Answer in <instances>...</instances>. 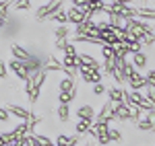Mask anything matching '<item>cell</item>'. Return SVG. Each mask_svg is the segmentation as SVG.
Segmentation results:
<instances>
[{"label":"cell","mask_w":155,"mask_h":146,"mask_svg":"<svg viewBox=\"0 0 155 146\" xmlns=\"http://www.w3.org/2000/svg\"><path fill=\"white\" fill-rule=\"evenodd\" d=\"M77 72L81 74V78H83L85 82H89V85L104 80V76H101V70H93V68H87V66H77Z\"/></svg>","instance_id":"cell-1"},{"label":"cell","mask_w":155,"mask_h":146,"mask_svg":"<svg viewBox=\"0 0 155 146\" xmlns=\"http://www.w3.org/2000/svg\"><path fill=\"white\" fill-rule=\"evenodd\" d=\"M6 66L11 68L12 72H15V76H17V78H21V80H27V78H29V70L25 68V62H21V60H15V58H12V60L8 62Z\"/></svg>","instance_id":"cell-2"},{"label":"cell","mask_w":155,"mask_h":146,"mask_svg":"<svg viewBox=\"0 0 155 146\" xmlns=\"http://www.w3.org/2000/svg\"><path fill=\"white\" fill-rule=\"evenodd\" d=\"M66 17H68V21L74 25H79L81 21L87 19V8H79V6H71L68 11H66Z\"/></svg>","instance_id":"cell-3"},{"label":"cell","mask_w":155,"mask_h":146,"mask_svg":"<svg viewBox=\"0 0 155 146\" xmlns=\"http://www.w3.org/2000/svg\"><path fill=\"white\" fill-rule=\"evenodd\" d=\"M11 51H12V58H15V60L25 62V60H29V58H31V51H27V49H25L23 45H19V43H12Z\"/></svg>","instance_id":"cell-4"},{"label":"cell","mask_w":155,"mask_h":146,"mask_svg":"<svg viewBox=\"0 0 155 146\" xmlns=\"http://www.w3.org/2000/svg\"><path fill=\"white\" fill-rule=\"evenodd\" d=\"M107 123L110 122H99V120H97V122H93L91 123V128H89V134L91 136H104V134H107V130H110V126H107Z\"/></svg>","instance_id":"cell-5"},{"label":"cell","mask_w":155,"mask_h":146,"mask_svg":"<svg viewBox=\"0 0 155 146\" xmlns=\"http://www.w3.org/2000/svg\"><path fill=\"white\" fill-rule=\"evenodd\" d=\"M6 109H8V113H11V115L19 117L21 122H25V120H27V117L31 115V111H27L25 107H19V105H12V103L8 105V107H6Z\"/></svg>","instance_id":"cell-6"},{"label":"cell","mask_w":155,"mask_h":146,"mask_svg":"<svg viewBox=\"0 0 155 146\" xmlns=\"http://www.w3.org/2000/svg\"><path fill=\"white\" fill-rule=\"evenodd\" d=\"M147 62H149V58H147V54H145L143 49H141V51H134V54H132V66H134L137 70L145 68V66H147Z\"/></svg>","instance_id":"cell-7"},{"label":"cell","mask_w":155,"mask_h":146,"mask_svg":"<svg viewBox=\"0 0 155 146\" xmlns=\"http://www.w3.org/2000/svg\"><path fill=\"white\" fill-rule=\"evenodd\" d=\"M106 93H107V97H110V101H112V103H122V101H124V89H122V86L107 89Z\"/></svg>","instance_id":"cell-8"},{"label":"cell","mask_w":155,"mask_h":146,"mask_svg":"<svg viewBox=\"0 0 155 146\" xmlns=\"http://www.w3.org/2000/svg\"><path fill=\"white\" fill-rule=\"evenodd\" d=\"M79 136H68V134H58L56 138V146H77Z\"/></svg>","instance_id":"cell-9"},{"label":"cell","mask_w":155,"mask_h":146,"mask_svg":"<svg viewBox=\"0 0 155 146\" xmlns=\"http://www.w3.org/2000/svg\"><path fill=\"white\" fill-rule=\"evenodd\" d=\"M77 117L79 120H93L95 117V109L91 105H83V107L77 109Z\"/></svg>","instance_id":"cell-10"},{"label":"cell","mask_w":155,"mask_h":146,"mask_svg":"<svg viewBox=\"0 0 155 146\" xmlns=\"http://www.w3.org/2000/svg\"><path fill=\"white\" fill-rule=\"evenodd\" d=\"M134 123H137V128H139L141 132H149V130H155V126L151 123V120H149V117H139V120H137Z\"/></svg>","instance_id":"cell-11"},{"label":"cell","mask_w":155,"mask_h":146,"mask_svg":"<svg viewBox=\"0 0 155 146\" xmlns=\"http://www.w3.org/2000/svg\"><path fill=\"white\" fill-rule=\"evenodd\" d=\"M91 123H93V120H79V123H77V134H87L89 132V128H91Z\"/></svg>","instance_id":"cell-12"},{"label":"cell","mask_w":155,"mask_h":146,"mask_svg":"<svg viewBox=\"0 0 155 146\" xmlns=\"http://www.w3.org/2000/svg\"><path fill=\"white\" fill-rule=\"evenodd\" d=\"M50 21H56V23H60V25H66L68 23V17H66V11H56L52 17H48Z\"/></svg>","instance_id":"cell-13"},{"label":"cell","mask_w":155,"mask_h":146,"mask_svg":"<svg viewBox=\"0 0 155 146\" xmlns=\"http://www.w3.org/2000/svg\"><path fill=\"white\" fill-rule=\"evenodd\" d=\"M12 134H15V138H23V136L29 134V126H27V122H21L15 130H12Z\"/></svg>","instance_id":"cell-14"},{"label":"cell","mask_w":155,"mask_h":146,"mask_svg":"<svg viewBox=\"0 0 155 146\" xmlns=\"http://www.w3.org/2000/svg\"><path fill=\"white\" fill-rule=\"evenodd\" d=\"M58 85H60V91H72V89L77 86V85H74V78H72V76H64Z\"/></svg>","instance_id":"cell-15"},{"label":"cell","mask_w":155,"mask_h":146,"mask_svg":"<svg viewBox=\"0 0 155 146\" xmlns=\"http://www.w3.org/2000/svg\"><path fill=\"white\" fill-rule=\"evenodd\" d=\"M44 70H46V72H52V70H54V72H56V70H62V62H58L56 58H50L48 64H44Z\"/></svg>","instance_id":"cell-16"},{"label":"cell","mask_w":155,"mask_h":146,"mask_svg":"<svg viewBox=\"0 0 155 146\" xmlns=\"http://www.w3.org/2000/svg\"><path fill=\"white\" fill-rule=\"evenodd\" d=\"M58 117H60V122H68V120H71V107H68V105H60L58 107Z\"/></svg>","instance_id":"cell-17"},{"label":"cell","mask_w":155,"mask_h":146,"mask_svg":"<svg viewBox=\"0 0 155 146\" xmlns=\"http://www.w3.org/2000/svg\"><path fill=\"white\" fill-rule=\"evenodd\" d=\"M145 99L151 101V103L155 105V86L153 85H145Z\"/></svg>","instance_id":"cell-18"},{"label":"cell","mask_w":155,"mask_h":146,"mask_svg":"<svg viewBox=\"0 0 155 146\" xmlns=\"http://www.w3.org/2000/svg\"><path fill=\"white\" fill-rule=\"evenodd\" d=\"M107 136H110V142H120L122 140V132L116 130V128H110L107 130Z\"/></svg>","instance_id":"cell-19"},{"label":"cell","mask_w":155,"mask_h":146,"mask_svg":"<svg viewBox=\"0 0 155 146\" xmlns=\"http://www.w3.org/2000/svg\"><path fill=\"white\" fill-rule=\"evenodd\" d=\"M54 35H56V39H66V37H68V27H66V25H62V27H58Z\"/></svg>","instance_id":"cell-20"},{"label":"cell","mask_w":155,"mask_h":146,"mask_svg":"<svg viewBox=\"0 0 155 146\" xmlns=\"http://www.w3.org/2000/svg\"><path fill=\"white\" fill-rule=\"evenodd\" d=\"M107 89L104 85V80H99V82H93V95H104Z\"/></svg>","instance_id":"cell-21"},{"label":"cell","mask_w":155,"mask_h":146,"mask_svg":"<svg viewBox=\"0 0 155 146\" xmlns=\"http://www.w3.org/2000/svg\"><path fill=\"white\" fill-rule=\"evenodd\" d=\"M33 136H35V140H37V142H39L41 146H46V144H52V140H50V138H48L46 134H33Z\"/></svg>","instance_id":"cell-22"},{"label":"cell","mask_w":155,"mask_h":146,"mask_svg":"<svg viewBox=\"0 0 155 146\" xmlns=\"http://www.w3.org/2000/svg\"><path fill=\"white\" fill-rule=\"evenodd\" d=\"M8 120H11V113H8V109H6V107H0V122H8Z\"/></svg>","instance_id":"cell-23"},{"label":"cell","mask_w":155,"mask_h":146,"mask_svg":"<svg viewBox=\"0 0 155 146\" xmlns=\"http://www.w3.org/2000/svg\"><path fill=\"white\" fill-rule=\"evenodd\" d=\"M145 80H147V85H153V86H155V68H151V70L147 72Z\"/></svg>","instance_id":"cell-24"},{"label":"cell","mask_w":155,"mask_h":146,"mask_svg":"<svg viewBox=\"0 0 155 146\" xmlns=\"http://www.w3.org/2000/svg\"><path fill=\"white\" fill-rule=\"evenodd\" d=\"M6 76H8V66L0 60V78H6Z\"/></svg>","instance_id":"cell-25"},{"label":"cell","mask_w":155,"mask_h":146,"mask_svg":"<svg viewBox=\"0 0 155 146\" xmlns=\"http://www.w3.org/2000/svg\"><path fill=\"white\" fill-rule=\"evenodd\" d=\"M72 6H79V8H87V0H71Z\"/></svg>","instance_id":"cell-26"},{"label":"cell","mask_w":155,"mask_h":146,"mask_svg":"<svg viewBox=\"0 0 155 146\" xmlns=\"http://www.w3.org/2000/svg\"><path fill=\"white\" fill-rule=\"evenodd\" d=\"M97 140H99V144H101V146L110 144V136H107V134H104V136H97Z\"/></svg>","instance_id":"cell-27"},{"label":"cell","mask_w":155,"mask_h":146,"mask_svg":"<svg viewBox=\"0 0 155 146\" xmlns=\"http://www.w3.org/2000/svg\"><path fill=\"white\" fill-rule=\"evenodd\" d=\"M0 146H6V142H4V136L0 134Z\"/></svg>","instance_id":"cell-28"},{"label":"cell","mask_w":155,"mask_h":146,"mask_svg":"<svg viewBox=\"0 0 155 146\" xmlns=\"http://www.w3.org/2000/svg\"><path fill=\"white\" fill-rule=\"evenodd\" d=\"M46 146H56V144H54V142H52V144H46Z\"/></svg>","instance_id":"cell-29"},{"label":"cell","mask_w":155,"mask_h":146,"mask_svg":"<svg viewBox=\"0 0 155 146\" xmlns=\"http://www.w3.org/2000/svg\"><path fill=\"white\" fill-rule=\"evenodd\" d=\"M83 146H93V144H83Z\"/></svg>","instance_id":"cell-30"},{"label":"cell","mask_w":155,"mask_h":146,"mask_svg":"<svg viewBox=\"0 0 155 146\" xmlns=\"http://www.w3.org/2000/svg\"><path fill=\"white\" fill-rule=\"evenodd\" d=\"M153 37H155V33H153Z\"/></svg>","instance_id":"cell-31"}]
</instances>
